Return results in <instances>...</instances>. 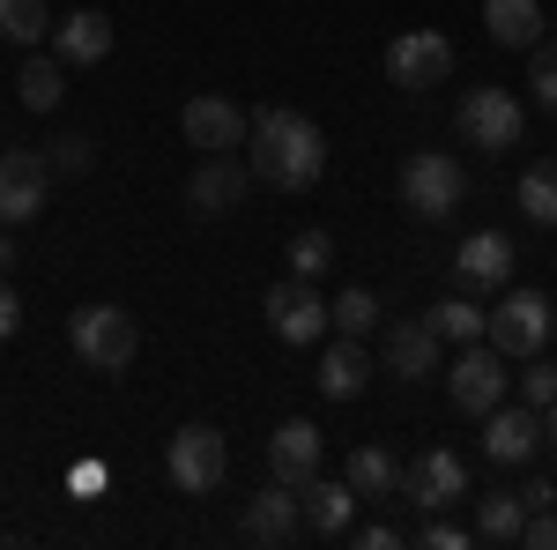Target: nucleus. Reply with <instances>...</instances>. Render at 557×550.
I'll return each mask as SVG.
<instances>
[{"label": "nucleus", "mask_w": 557, "mask_h": 550, "mask_svg": "<svg viewBox=\"0 0 557 550\" xmlns=\"http://www.w3.org/2000/svg\"><path fill=\"white\" fill-rule=\"evenodd\" d=\"M246 142H253V179L275 186V194H312L320 171H327V134L290 105H268Z\"/></svg>", "instance_id": "f257e3e1"}, {"label": "nucleus", "mask_w": 557, "mask_h": 550, "mask_svg": "<svg viewBox=\"0 0 557 550\" xmlns=\"http://www.w3.org/2000/svg\"><path fill=\"white\" fill-rule=\"evenodd\" d=\"M67 342H75V357L97 365V372H127L134 350H141V328H134L120 305H83V313L67 320Z\"/></svg>", "instance_id": "f03ea898"}, {"label": "nucleus", "mask_w": 557, "mask_h": 550, "mask_svg": "<svg viewBox=\"0 0 557 550\" xmlns=\"http://www.w3.org/2000/svg\"><path fill=\"white\" fill-rule=\"evenodd\" d=\"M506 350L498 342H469L454 365H446V394H454V410L461 417H491L498 402H506Z\"/></svg>", "instance_id": "7ed1b4c3"}, {"label": "nucleus", "mask_w": 557, "mask_h": 550, "mask_svg": "<svg viewBox=\"0 0 557 550\" xmlns=\"http://www.w3.org/2000/svg\"><path fill=\"white\" fill-rule=\"evenodd\" d=\"M164 468H172V484L186 499H209L215 484H223V468H231V447H223L215 424H186V431H172V447H164Z\"/></svg>", "instance_id": "20e7f679"}, {"label": "nucleus", "mask_w": 557, "mask_h": 550, "mask_svg": "<svg viewBox=\"0 0 557 550\" xmlns=\"http://www.w3.org/2000/svg\"><path fill=\"white\" fill-rule=\"evenodd\" d=\"M454 120H461V134H469L475 149H491V157H498V149H513L520 134H528V112H520V97H513V89H498V83L469 89Z\"/></svg>", "instance_id": "39448f33"}, {"label": "nucleus", "mask_w": 557, "mask_h": 550, "mask_svg": "<svg viewBox=\"0 0 557 550\" xmlns=\"http://www.w3.org/2000/svg\"><path fill=\"white\" fill-rule=\"evenodd\" d=\"M461 164L454 157H438V149H417L409 164H401V201H409V216H424V223H438V216L461 209Z\"/></svg>", "instance_id": "423d86ee"}, {"label": "nucleus", "mask_w": 557, "mask_h": 550, "mask_svg": "<svg viewBox=\"0 0 557 550\" xmlns=\"http://www.w3.org/2000/svg\"><path fill=\"white\" fill-rule=\"evenodd\" d=\"M45 194H52V164H45V149H8V157H0V223H8V231L38 223Z\"/></svg>", "instance_id": "0eeeda50"}, {"label": "nucleus", "mask_w": 557, "mask_h": 550, "mask_svg": "<svg viewBox=\"0 0 557 550\" xmlns=\"http://www.w3.org/2000/svg\"><path fill=\"white\" fill-rule=\"evenodd\" d=\"M491 342H498L506 357H543V342H550V297L543 291H506L498 313H491Z\"/></svg>", "instance_id": "6e6552de"}, {"label": "nucleus", "mask_w": 557, "mask_h": 550, "mask_svg": "<svg viewBox=\"0 0 557 550\" xmlns=\"http://www.w3.org/2000/svg\"><path fill=\"white\" fill-rule=\"evenodd\" d=\"M446 68H454V38L446 30H401L386 45V83H401V89L446 83Z\"/></svg>", "instance_id": "1a4fd4ad"}, {"label": "nucleus", "mask_w": 557, "mask_h": 550, "mask_svg": "<svg viewBox=\"0 0 557 550\" xmlns=\"http://www.w3.org/2000/svg\"><path fill=\"white\" fill-rule=\"evenodd\" d=\"M401 491H409L424 513H446L454 499H469V462H461L454 447H424L417 462L401 468Z\"/></svg>", "instance_id": "9d476101"}, {"label": "nucleus", "mask_w": 557, "mask_h": 550, "mask_svg": "<svg viewBox=\"0 0 557 550\" xmlns=\"http://www.w3.org/2000/svg\"><path fill=\"white\" fill-rule=\"evenodd\" d=\"M260 313H268V328L290 342V350H305V342H320V328H335L327 320V305L312 297V283H268V297H260Z\"/></svg>", "instance_id": "9b49d317"}, {"label": "nucleus", "mask_w": 557, "mask_h": 550, "mask_svg": "<svg viewBox=\"0 0 557 550\" xmlns=\"http://www.w3.org/2000/svg\"><path fill=\"white\" fill-rule=\"evenodd\" d=\"M535 447H543V410H528V402H498L491 417H483V454L498 468H528L535 462Z\"/></svg>", "instance_id": "f8f14e48"}, {"label": "nucleus", "mask_w": 557, "mask_h": 550, "mask_svg": "<svg viewBox=\"0 0 557 550\" xmlns=\"http://www.w3.org/2000/svg\"><path fill=\"white\" fill-rule=\"evenodd\" d=\"M246 186H253V164H238L231 149H215V157H201V164H194L186 201H194V216H231L238 201H246Z\"/></svg>", "instance_id": "ddd939ff"}, {"label": "nucleus", "mask_w": 557, "mask_h": 550, "mask_svg": "<svg viewBox=\"0 0 557 550\" xmlns=\"http://www.w3.org/2000/svg\"><path fill=\"white\" fill-rule=\"evenodd\" d=\"M178 127H186V142H194L201 157H215V149H238V142L253 134V120H246L231 97H186Z\"/></svg>", "instance_id": "4468645a"}, {"label": "nucleus", "mask_w": 557, "mask_h": 550, "mask_svg": "<svg viewBox=\"0 0 557 550\" xmlns=\"http://www.w3.org/2000/svg\"><path fill=\"white\" fill-rule=\"evenodd\" d=\"M268 476L275 484H312L320 476V424H305V417H290V424H275V439H268Z\"/></svg>", "instance_id": "2eb2a0df"}, {"label": "nucleus", "mask_w": 557, "mask_h": 550, "mask_svg": "<svg viewBox=\"0 0 557 550\" xmlns=\"http://www.w3.org/2000/svg\"><path fill=\"white\" fill-rule=\"evenodd\" d=\"M454 276H461V291H498V283L513 276V239H506V231H475V239H461Z\"/></svg>", "instance_id": "dca6fc26"}, {"label": "nucleus", "mask_w": 557, "mask_h": 550, "mask_svg": "<svg viewBox=\"0 0 557 550\" xmlns=\"http://www.w3.org/2000/svg\"><path fill=\"white\" fill-rule=\"evenodd\" d=\"M386 372H394V380H431V372H438V328H431V313L386 328Z\"/></svg>", "instance_id": "f3484780"}, {"label": "nucleus", "mask_w": 557, "mask_h": 550, "mask_svg": "<svg viewBox=\"0 0 557 550\" xmlns=\"http://www.w3.org/2000/svg\"><path fill=\"white\" fill-rule=\"evenodd\" d=\"M52 52H60L67 68H97V60L112 52V15H104V8H75L67 23H52Z\"/></svg>", "instance_id": "a211bd4d"}, {"label": "nucleus", "mask_w": 557, "mask_h": 550, "mask_svg": "<svg viewBox=\"0 0 557 550\" xmlns=\"http://www.w3.org/2000/svg\"><path fill=\"white\" fill-rule=\"evenodd\" d=\"M364 387H372V357H364V342H357V335L327 342V350H320V394H327V402H357Z\"/></svg>", "instance_id": "6ab92c4d"}, {"label": "nucleus", "mask_w": 557, "mask_h": 550, "mask_svg": "<svg viewBox=\"0 0 557 550\" xmlns=\"http://www.w3.org/2000/svg\"><path fill=\"white\" fill-rule=\"evenodd\" d=\"M298 528H305V499L290 484H268L253 506H246V536H253V543H290Z\"/></svg>", "instance_id": "aec40b11"}, {"label": "nucleus", "mask_w": 557, "mask_h": 550, "mask_svg": "<svg viewBox=\"0 0 557 550\" xmlns=\"http://www.w3.org/2000/svg\"><path fill=\"white\" fill-rule=\"evenodd\" d=\"M483 30L506 52H535L543 45V0H483Z\"/></svg>", "instance_id": "412c9836"}, {"label": "nucleus", "mask_w": 557, "mask_h": 550, "mask_svg": "<svg viewBox=\"0 0 557 550\" xmlns=\"http://www.w3.org/2000/svg\"><path fill=\"white\" fill-rule=\"evenodd\" d=\"M298 499H305V528H312V536H343V528H349V506H357L349 476H343V484L312 476V484H298Z\"/></svg>", "instance_id": "4be33fe9"}, {"label": "nucleus", "mask_w": 557, "mask_h": 550, "mask_svg": "<svg viewBox=\"0 0 557 550\" xmlns=\"http://www.w3.org/2000/svg\"><path fill=\"white\" fill-rule=\"evenodd\" d=\"M60 89H67V60H60V52H30V60H23V75H15L23 112H52V105H60Z\"/></svg>", "instance_id": "5701e85b"}, {"label": "nucleus", "mask_w": 557, "mask_h": 550, "mask_svg": "<svg viewBox=\"0 0 557 550\" xmlns=\"http://www.w3.org/2000/svg\"><path fill=\"white\" fill-rule=\"evenodd\" d=\"M520 528H528L520 491H491V499H475V543H520Z\"/></svg>", "instance_id": "b1692460"}, {"label": "nucleus", "mask_w": 557, "mask_h": 550, "mask_svg": "<svg viewBox=\"0 0 557 550\" xmlns=\"http://www.w3.org/2000/svg\"><path fill=\"white\" fill-rule=\"evenodd\" d=\"M343 476H349V491H357V499H386V491H401V462H394L386 447H357Z\"/></svg>", "instance_id": "393cba45"}, {"label": "nucleus", "mask_w": 557, "mask_h": 550, "mask_svg": "<svg viewBox=\"0 0 557 550\" xmlns=\"http://www.w3.org/2000/svg\"><path fill=\"white\" fill-rule=\"evenodd\" d=\"M431 328H438V342L469 350V342H491V313H475L469 297H438L431 305Z\"/></svg>", "instance_id": "a878e982"}, {"label": "nucleus", "mask_w": 557, "mask_h": 550, "mask_svg": "<svg viewBox=\"0 0 557 550\" xmlns=\"http://www.w3.org/2000/svg\"><path fill=\"white\" fill-rule=\"evenodd\" d=\"M520 216L528 223H557V157H543V164H528L520 171Z\"/></svg>", "instance_id": "bb28decb"}, {"label": "nucleus", "mask_w": 557, "mask_h": 550, "mask_svg": "<svg viewBox=\"0 0 557 550\" xmlns=\"http://www.w3.org/2000/svg\"><path fill=\"white\" fill-rule=\"evenodd\" d=\"M0 38L30 52L38 38H52V8L45 0H0Z\"/></svg>", "instance_id": "cd10ccee"}, {"label": "nucleus", "mask_w": 557, "mask_h": 550, "mask_svg": "<svg viewBox=\"0 0 557 550\" xmlns=\"http://www.w3.org/2000/svg\"><path fill=\"white\" fill-rule=\"evenodd\" d=\"M327 320H335V335H372V328H380V297L372 291H343L335 297V305H327Z\"/></svg>", "instance_id": "c85d7f7f"}, {"label": "nucleus", "mask_w": 557, "mask_h": 550, "mask_svg": "<svg viewBox=\"0 0 557 550\" xmlns=\"http://www.w3.org/2000/svg\"><path fill=\"white\" fill-rule=\"evenodd\" d=\"M327 268H335V239H327V231H298V239H290V276H298V283H320Z\"/></svg>", "instance_id": "c756f323"}, {"label": "nucleus", "mask_w": 557, "mask_h": 550, "mask_svg": "<svg viewBox=\"0 0 557 550\" xmlns=\"http://www.w3.org/2000/svg\"><path fill=\"white\" fill-rule=\"evenodd\" d=\"M45 164L60 171V179H83V171L97 164V142H89V134H60V142L45 149Z\"/></svg>", "instance_id": "7c9ffc66"}, {"label": "nucleus", "mask_w": 557, "mask_h": 550, "mask_svg": "<svg viewBox=\"0 0 557 550\" xmlns=\"http://www.w3.org/2000/svg\"><path fill=\"white\" fill-rule=\"evenodd\" d=\"M528 83H535V105L557 112V45H535L528 52Z\"/></svg>", "instance_id": "2f4dec72"}, {"label": "nucleus", "mask_w": 557, "mask_h": 550, "mask_svg": "<svg viewBox=\"0 0 557 550\" xmlns=\"http://www.w3.org/2000/svg\"><path fill=\"white\" fill-rule=\"evenodd\" d=\"M520 402H528V410H550V402H557V365L528 357V372H520Z\"/></svg>", "instance_id": "473e14b6"}, {"label": "nucleus", "mask_w": 557, "mask_h": 550, "mask_svg": "<svg viewBox=\"0 0 557 550\" xmlns=\"http://www.w3.org/2000/svg\"><path fill=\"white\" fill-rule=\"evenodd\" d=\"M417 543H424V550H469V543H475V528H454L446 513H431V521H424V536H417Z\"/></svg>", "instance_id": "72a5a7b5"}, {"label": "nucleus", "mask_w": 557, "mask_h": 550, "mask_svg": "<svg viewBox=\"0 0 557 550\" xmlns=\"http://www.w3.org/2000/svg\"><path fill=\"white\" fill-rule=\"evenodd\" d=\"M520 543H528V550H557V506L528 513V528H520Z\"/></svg>", "instance_id": "f704fd0d"}, {"label": "nucleus", "mask_w": 557, "mask_h": 550, "mask_svg": "<svg viewBox=\"0 0 557 550\" xmlns=\"http://www.w3.org/2000/svg\"><path fill=\"white\" fill-rule=\"evenodd\" d=\"M15 328H23V297H15V283L0 276V342L15 335Z\"/></svg>", "instance_id": "c9c22d12"}, {"label": "nucleus", "mask_w": 557, "mask_h": 550, "mask_svg": "<svg viewBox=\"0 0 557 550\" xmlns=\"http://www.w3.org/2000/svg\"><path fill=\"white\" fill-rule=\"evenodd\" d=\"M520 506H528V513L557 506V484H550V476H535V484H520Z\"/></svg>", "instance_id": "e433bc0d"}, {"label": "nucleus", "mask_w": 557, "mask_h": 550, "mask_svg": "<svg viewBox=\"0 0 557 550\" xmlns=\"http://www.w3.org/2000/svg\"><path fill=\"white\" fill-rule=\"evenodd\" d=\"M394 543H401V536H394L386 521H372V528H357V550H394Z\"/></svg>", "instance_id": "4c0bfd02"}, {"label": "nucleus", "mask_w": 557, "mask_h": 550, "mask_svg": "<svg viewBox=\"0 0 557 550\" xmlns=\"http://www.w3.org/2000/svg\"><path fill=\"white\" fill-rule=\"evenodd\" d=\"M15 268V239H8V223H0V276Z\"/></svg>", "instance_id": "58836bf2"}, {"label": "nucleus", "mask_w": 557, "mask_h": 550, "mask_svg": "<svg viewBox=\"0 0 557 550\" xmlns=\"http://www.w3.org/2000/svg\"><path fill=\"white\" fill-rule=\"evenodd\" d=\"M543 447H557V402L543 410Z\"/></svg>", "instance_id": "ea45409f"}]
</instances>
